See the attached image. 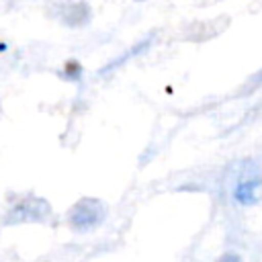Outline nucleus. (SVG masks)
I'll return each instance as SVG.
<instances>
[{
	"label": "nucleus",
	"instance_id": "f257e3e1",
	"mask_svg": "<svg viewBox=\"0 0 262 262\" xmlns=\"http://www.w3.org/2000/svg\"><path fill=\"white\" fill-rule=\"evenodd\" d=\"M102 219H104V205L96 199H82L68 213V223L76 231H88L96 227Z\"/></svg>",
	"mask_w": 262,
	"mask_h": 262
},
{
	"label": "nucleus",
	"instance_id": "f03ea898",
	"mask_svg": "<svg viewBox=\"0 0 262 262\" xmlns=\"http://www.w3.org/2000/svg\"><path fill=\"white\" fill-rule=\"evenodd\" d=\"M260 194H262V176L258 174V170L246 172L233 188V199L239 205H254L258 203Z\"/></svg>",
	"mask_w": 262,
	"mask_h": 262
}]
</instances>
